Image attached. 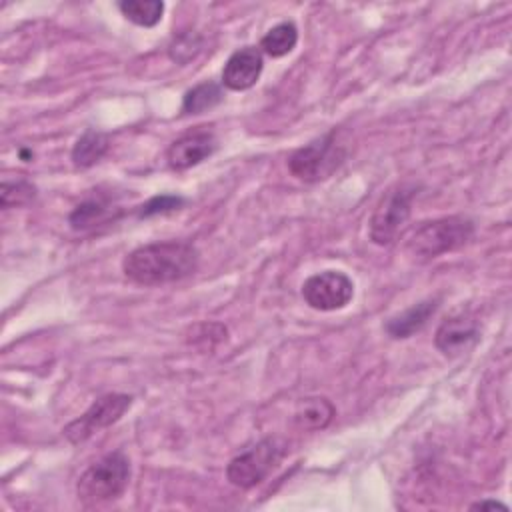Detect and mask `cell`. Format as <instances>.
Instances as JSON below:
<instances>
[{"instance_id": "8", "label": "cell", "mask_w": 512, "mask_h": 512, "mask_svg": "<svg viewBox=\"0 0 512 512\" xmlns=\"http://www.w3.org/2000/svg\"><path fill=\"white\" fill-rule=\"evenodd\" d=\"M354 296V284L348 274L340 270H324L312 274L302 284L304 302L320 312H332L344 308Z\"/></svg>"}, {"instance_id": "7", "label": "cell", "mask_w": 512, "mask_h": 512, "mask_svg": "<svg viewBox=\"0 0 512 512\" xmlns=\"http://www.w3.org/2000/svg\"><path fill=\"white\" fill-rule=\"evenodd\" d=\"M130 406H132V396L118 394V392L106 394L98 398L80 418L70 422L62 432L72 444H80L88 440L94 432L118 422Z\"/></svg>"}, {"instance_id": "5", "label": "cell", "mask_w": 512, "mask_h": 512, "mask_svg": "<svg viewBox=\"0 0 512 512\" xmlns=\"http://www.w3.org/2000/svg\"><path fill=\"white\" fill-rule=\"evenodd\" d=\"M346 158V148L338 142L336 130L304 144L288 158L292 176L304 182H318L328 178Z\"/></svg>"}, {"instance_id": "2", "label": "cell", "mask_w": 512, "mask_h": 512, "mask_svg": "<svg viewBox=\"0 0 512 512\" xmlns=\"http://www.w3.org/2000/svg\"><path fill=\"white\" fill-rule=\"evenodd\" d=\"M474 234V222L466 216H444L422 222L406 242L408 254L430 260L464 246Z\"/></svg>"}, {"instance_id": "13", "label": "cell", "mask_w": 512, "mask_h": 512, "mask_svg": "<svg viewBox=\"0 0 512 512\" xmlns=\"http://www.w3.org/2000/svg\"><path fill=\"white\" fill-rule=\"evenodd\" d=\"M436 308H438V300H432V298L422 300V302L410 306L408 310L392 316L386 322V332L396 340L408 338L428 322V318L436 312Z\"/></svg>"}, {"instance_id": "6", "label": "cell", "mask_w": 512, "mask_h": 512, "mask_svg": "<svg viewBox=\"0 0 512 512\" xmlns=\"http://www.w3.org/2000/svg\"><path fill=\"white\" fill-rule=\"evenodd\" d=\"M286 446L278 438H264L246 452L234 456L226 466V478L232 486L252 488L260 484L284 458Z\"/></svg>"}, {"instance_id": "12", "label": "cell", "mask_w": 512, "mask_h": 512, "mask_svg": "<svg viewBox=\"0 0 512 512\" xmlns=\"http://www.w3.org/2000/svg\"><path fill=\"white\" fill-rule=\"evenodd\" d=\"M334 414H336V408L328 398L308 396L298 402V406L292 414V424L298 430H306V432L322 430L332 422Z\"/></svg>"}, {"instance_id": "21", "label": "cell", "mask_w": 512, "mask_h": 512, "mask_svg": "<svg viewBox=\"0 0 512 512\" xmlns=\"http://www.w3.org/2000/svg\"><path fill=\"white\" fill-rule=\"evenodd\" d=\"M182 204H184L182 196L158 194V196H152L150 200H146L142 206H138L136 214L140 218H148V216H156V214H166V212L178 210Z\"/></svg>"}, {"instance_id": "10", "label": "cell", "mask_w": 512, "mask_h": 512, "mask_svg": "<svg viewBox=\"0 0 512 512\" xmlns=\"http://www.w3.org/2000/svg\"><path fill=\"white\" fill-rule=\"evenodd\" d=\"M480 338L478 322L468 314H456L446 320L436 330L434 344L444 356H458L470 350Z\"/></svg>"}, {"instance_id": "15", "label": "cell", "mask_w": 512, "mask_h": 512, "mask_svg": "<svg viewBox=\"0 0 512 512\" xmlns=\"http://www.w3.org/2000/svg\"><path fill=\"white\" fill-rule=\"evenodd\" d=\"M224 100V92L220 84L206 80L196 84L194 88L186 90L182 98V114H202Z\"/></svg>"}, {"instance_id": "19", "label": "cell", "mask_w": 512, "mask_h": 512, "mask_svg": "<svg viewBox=\"0 0 512 512\" xmlns=\"http://www.w3.org/2000/svg\"><path fill=\"white\" fill-rule=\"evenodd\" d=\"M36 194H38L36 186L28 180H14V182L4 180L0 186V204H2V208L26 206V204L34 202Z\"/></svg>"}, {"instance_id": "17", "label": "cell", "mask_w": 512, "mask_h": 512, "mask_svg": "<svg viewBox=\"0 0 512 512\" xmlns=\"http://www.w3.org/2000/svg\"><path fill=\"white\" fill-rule=\"evenodd\" d=\"M116 6L126 20L142 28L156 26L164 14V2L160 0H122Z\"/></svg>"}, {"instance_id": "1", "label": "cell", "mask_w": 512, "mask_h": 512, "mask_svg": "<svg viewBox=\"0 0 512 512\" xmlns=\"http://www.w3.org/2000/svg\"><path fill=\"white\" fill-rule=\"evenodd\" d=\"M200 252L184 240L138 246L122 260V272L136 284L160 286L188 278L198 270Z\"/></svg>"}, {"instance_id": "3", "label": "cell", "mask_w": 512, "mask_h": 512, "mask_svg": "<svg viewBox=\"0 0 512 512\" xmlns=\"http://www.w3.org/2000/svg\"><path fill=\"white\" fill-rule=\"evenodd\" d=\"M128 480L130 460L124 456V452L116 450L102 456L80 474L76 482V494L86 504L114 500L126 490Z\"/></svg>"}, {"instance_id": "11", "label": "cell", "mask_w": 512, "mask_h": 512, "mask_svg": "<svg viewBox=\"0 0 512 512\" xmlns=\"http://www.w3.org/2000/svg\"><path fill=\"white\" fill-rule=\"evenodd\" d=\"M264 68L262 52L256 46H244L230 54L222 68V84L228 90L240 92L252 88Z\"/></svg>"}, {"instance_id": "9", "label": "cell", "mask_w": 512, "mask_h": 512, "mask_svg": "<svg viewBox=\"0 0 512 512\" xmlns=\"http://www.w3.org/2000/svg\"><path fill=\"white\" fill-rule=\"evenodd\" d=\"M218 148V140L210 130H194L176 138L168 150L166 160L172 170H188L210 158Z\"/></svg>"}, {"instance_id": "14", "label": "cell", "mask_w": 512, "mask_h": 512, "mask_svg": "<svg viewBox=\"0 0 512 512\" xmlns=\"http://www.w3.org/2000/svg\"><path fill=\"white\" fill-rule=\"evenodd\" d=\"M108 150V136L98 130H86L72 148V162L78 168L94 166Z\"/></svg>"}, {"instance_id": "20", "label": "cell", "mask_w": 512, "mask_h": 512, "mask_svg": "<svg viewBox=\"0 0 512 512\" xmlns=\"http://www.w3.org/2000/svg\"><path fill=\"white\" fill-rule=\"evenodd\" d=\"M202 36L198 32H184L180 36H176L170 46H168V56L176 62V64H188L190 60H194L200 50H202Z\"/></svg>"}, {"instance_id": "22", "label": "cell", "mask_w": 512, "mask_h": 512, "mask_svg": "<svg viewBox=\"0 0 512 512\" xmlns=\"http://www.w3.org/2000/svg\"><path fill=\"white\" fill-rule=\"evenodd\" d=\"M470 510H504V512H508V506L498 500H480V502L470 504Z\"/></svg>"}, {"instance_id": "18", "label": "cell", "mask_w": 512, "mask_h": 512, "mask_svg": "<svg viewBox=\"0 0 512 512\" xmlns=\"http://www.w3.org/2000/svg\"><path fill=\"white\" fill-rule=\"evenodd\" d=\"M112 206L106 204L104 200H96V198H90V200H84L80 202L72 214L68 216V222L74 230H90L102 222H106L108 218H112Z\"/></svg>"}, {"instance_id": "4", "label": "cell", "mask_w": 512, "mask_h": 512, "mask_svg": "<svg viewBox=\"0 0 512 512\" xmlns=\"http://www.w3.org/2000/svg\"><path fill=\"white\" fill-rule=\"evenodd\" d=\"M416 194V186L408 182L396 184L384 192L368 222V236L374 244L386 246L398 238L410 218Z\"/></svg>"}, {"instance_id": "16", "label": "cell", "mask_w": 512, "mask_h": 512, "mask_svg": "<svg viewBox=\"0 0 512 512\" xmlns=\"http://www.w3.org/2000/svg\"><path fill=\"white\" fill-rule=\"evenodd\" d=\"M296 42H298V28L292 20H288V22H280V24L272 26L262 36L260 48L264 54H268L272 58H282L294 50Z\"/></svg>"}]
</instances>
